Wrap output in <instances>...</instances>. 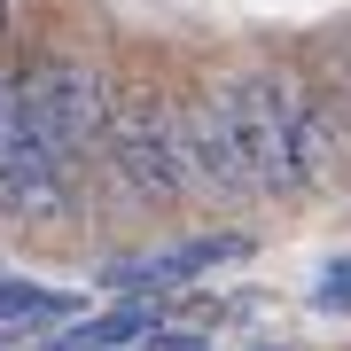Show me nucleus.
Returning a JSON list of instances; mask_svg holds the SVG:
<instances>
[{
	"label": "nucleus",
	"mask_w": 351,
	"mask_h": 351,
	"mask_svg": "<svg viewBox=\"0 0 351 351\" xmlns=\"http://www.w3.org/2000/svg\"><path fill=\"white\" fill-rule=\"evenodd\" d=\"M16 94H24V110H32V125L47 133V149L78 164V156H94V141L101 125H110V71L94 63V55H39V63L16 78Z\"/></svg>",
	"instance_id": "nucleus-1"
},
{
	"label": "nucleus",
	"mask_w": 351,
	"mask_h": 351,
	"mask_svg": "<svg viewBox=\"0 0 351 351\" xmlns=\"http://www.w3.org/2000/svg\"><path fill=\"white\" fill-rule=\"evenodd\" d=\"M101 156H110L117 180H125V195H141V203L188 195V172H180V133H172V101H164L156 86H117V94H110Z\"/></svg>",
	"instance_id": "nucleus-2"
},
{
	"label": "nucleus",
	"mask_w": 351,
	"mask_h": 351,
	"mask_svg": "<svg viewBox=\"0 0 351 351\" xmlns=\"http://www.w3.org/2000/svg\"><path fill=\"white\" fill-rule=\"evenodd\" d=\"M0 211L24 219V226L71 219V164L55 156L47 133L32 125L24 94H16V78H8V94H0Z\"/></svg>",
	"instance_id": "nucleus-3"
},
{
	"label": "nucleus",
	"mask_w": 351,
	"mask_h": 351,
	"mask_svg": "<svg viewBox=\"0 0 351 351\" xmlns=\"http://www.w3.org/2000/svg\"><path fill=\"white\" fill-rule=\"evenodd\" d=\"M234 86V133H242V164H250V188L258 195H297V172H289V117L304 101V78L289 63H258Z\"/></svg>",
	"instance_id": "nucleus-4"
},
{
	"label": "nucleus",
	"mask_w": 351,
	"mask_h": 351,
	"mask_svg": "<svg viewBox=\"0 0 351 351\" xmlns=\"http://www.w3.org/2000/svg\"><path fill=\"white\" fill-rule=\"evenodd\" d=\"M172 133H180V172L188 188L203 195H226V203H250V164H242V133H234V86L211 78L188 110H172Z\"/></svg>",
	"instance_id": "nucleus-5"
},
{
	"label": "nucleus",
	"mask_w": 351,
	"mask_h": 351,
	"mask_svg": "<svg viewBox=\"0 0 351 351\" xmlns=\"http://www.w3.org/2000/svg\"><path fill=\"white\" fill-rule=\"evenodd\" d=\"M234 258H250V234H195V242L156 250V258H117L101 281L125 289V297H141V289H180L195 274H219V265H234Z\"/></svg>",
	"instance_id": "nucleus-6"
},
{
	"label": "nucleus",
	"mask_w": 351,
	"mask_h": 351,
	"mask_svg": "<svg viewBox=\"0 0 351 351\" xmlns=\"http://www.w3.org/2000/svg\"><path fill=\"white\" fill-rule=\"evenodd\" d=\"M343 164H351V141L336 125V110H328V94L304 86L297 117H289V172H297V188H328Z\"/></svg>",
	"instance_id": "nucleus-7"
},
{
	"label": "nucleus",
	"mask_w": 351,
	"mask_h": 351,
	"mask_svg": "<svg viewBox=\"0 0 351 351\" xmlns=\"http://www.w3.org/2000/svg\"><path fill=\"white\" fill-rule=\"evenodd\" d=\"M133 336H156V313H149V304H117V313H101V320H78L47 351H117V343H133Z\"/></svg>",
	"instance_id": "nucleus-8"
},
{
	"label": "nucleus",
	"mask_w": 351,
	"mask_h": 351,
	"mask_svg": "<svg viewBox=\"0 0 351 351\" xmlns=\"http://www.w3.org/2000/svg\"><path fill=\"white\" fill-rule=\"evenodd\" d=\"M71 297H55V289H32V281H0V328L8 320H63Z\"/></svg>",
	"instance_id": "nucleus-9"
},
{
	"label": "nucleus",
	"mask_w": 351,
	"mask_h": 351,
	"mask_svg": "<svg viewBox=\"0 0 351 351\" xmlns=\"http://www.w3.org/2000/svg\"><path fill=\"white\" fill-rule=\"evenodd\" d=\"M320 313H351V265H336V274H328V289H320Z\"/></svg>",
	"instance_id": "nucleus-10"
},
{
	"label": "nucleus",
	"mask_w": 351,
	"mask_h": 351,
	"mask_svg": "<svg viewBox=\"0 0 351 351\" xmlns=\"http://www.w3.org/2000/svg\"><path fill=\"white\" fill-rule=\"evenodd\" d=\"M336 71H343V86H336V94H351V32H343V47H336Z\"/></svg>",
	"instance_id": "nucleus-11"
},
{
	"label": "nucleus",
	"mask_w": 351,
	"mask_h": 351,
	"mask_svg": "<svg viewBox=\"0 0 351 351\" xmlns=\"http://www.w3.org/2000/svg\"><path fill=\"white\" fill-rule=\"evenodd\" d=\"M149 351H195V336H156Z\"/></svg>",
	"instance_id": "nucleus-12"
},
{
	"label": "nucleus",
	"mask_w": 351,
	"mask_h": 351,
	"mask_svg": "<svg viewBox=\"0 0 351 351\" xmlns=\"http://www.w3.org/2000/svg\"><path fill=\"white\" fill-rule=\"evenodd\" d=\"M0 39H8V0H0Z\"/></svg>",
	"instance_id": "nucleus-13"
}]
</instances>
